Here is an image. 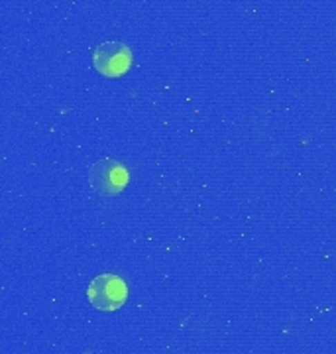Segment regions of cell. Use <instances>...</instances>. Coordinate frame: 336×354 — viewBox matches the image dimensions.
<instances>
[{
  "instance_id": "obj_2",
  "label": "cell",
  "mask_w": 336,
  "mask_h": 354,
  "mask_svg": "<svg viewBox=\"0 0 336 354\" xmlns=\"http://www.w3.org/2000/svg\"><path fill=\"white\" fill-rule=\"evenodd\" d=\"M132 50L122 41H104L93 51V67L100 75L111 79L126 75L132 67Z\"/></svg>"
},
{
  "instance_id": "obj_3",
  "label": "cell",
  "mask_w": 336,
  "mask_h": 354,
  "mask_svg": "<svg viewBox=\"0 0 336 354\" xmlns=\"http://www.w3.org/2000/svg\"><path fill=\"white\" fill-rule=\"evenodd\" d=\"M88 181H91V187L99 191L100 195H116L126 189L130 181V174L118 160L104 158L91 165Z\"/></svg>"
},
{
  "instance_id": "obj_1",
  "label": "cell",
  "mask_w": 336,
  "mask_h": 354,
  "mask_svg": "<svg viewBox=\"0 0 336 354\" xmlns=\"http://www.w3.org/2000/svg\"><path fill=\"white\" fill-rule=\"evenodd\" d=\"M88 304L99 311H116L128 299V286L120 276L100 274L91 279L87 288Z\"/></svg>"
}]
</instances>
